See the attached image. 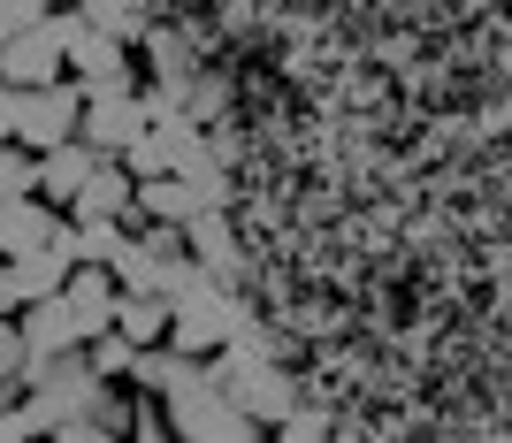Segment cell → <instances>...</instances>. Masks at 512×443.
Instances as JSON below:
<instances>
[{
	"label": "cell",
	"instance_id": "cell-1",
	"mask_svg": "<svg viewBox=\"0 0 512 443\" xmlns=\"http://www.w3.org/2000/svg\"><path fill=\"white\" fill-rule=\"evenodd\" d=\"M230 337H245V314H237V298L222 291V275H192L184 291L169 298V344L184 352H222Z\"/></svg>",
	"mask_w": 512,
	"mask_h": 443
},
{
	"label": "cell",
	"instance_id": "cell-2",
	"mask_svg": "<svg viewBox=\"0 0 512 443\" xmlns=\"http://www.w3.org/2000/svg\"><path fill=\"white\" fill-rule=\"evenodd\" d=\"M77 123H85V85H77V77L16 92V146L46 153V146H62V138H77Z\"/></svg>",
	"mask_w": 512,
	"mask_h": 443
},
{
	"label": "cell",
	"instance_id": "cell-3",
	"mask_svg": "<svg viewBox=\"0 0 512 443\" xmlns=\"http://www.w3.org/2000/svg\"><path fill=\"white\" fill-rule=\"evenodd\" d=\"M146 92L123 85V92H85V123H77V138L100 153H130L138 138H146Z\"/></svg>",
	"mask_w": 512,
	"mask_h": 443
},
{
	"label": "cell",
	"instance_id": "cell-4",
	"mask_svg": "<svg viewBox=\"0 0 512 443\" xmlns=\"http://www.w3.org/2000/svg\"><path fill=\"white\" fill-rule=\"evenodd\" d=\"M0 77H8L16 92L69 77V62H62V23L46 16V23H31V31H16V39H0Z\"/></svg>",
	"mask_w": 512,
	"mask_h": 443
},
{
	"label": "cell",
	"instance_id": "cell-5",
	"mask_svg": "<svg viewBox=\"0 0 512 443\" xmlns=\"http://www.w3.org/2000/svg\"><path fill=\"white\" fill-rule=\"evenodd\" d=\"M16 321H23L31 359H54V352H77V344H85V321H77V306H69L62 291H54V298H31Z\"/></svg>",
	"mask_w": 512,
	"mask_h": 443
},
{
	"label": "cell",
	"instance_id": "cell-6",
	"mask_svg": "<svg viewBox=\"0 0 512 443\" xmlns=\"http://www.w3.org/2000/svg\"><path fill=\"white\" fill-rule=\"evenodd\" d=\"M100 169V146H85V138H62V146L39 153V191L54 199V207H69L77 191H85V176Z\"/></svg>",
	"mask_w": 512,
	"mask_h": 443
},
{
	"label": "cell",
	"instance_id": "cell-7",
	"mask_svg": "<svg viewBox=\"0 0 512 443\" xmlns=\"http://www.w3.org/2000/svg\"><path fill=\"white\" fill-rule=\"evenodd\" d=\"M199 207H207V199L192 191V176L161 169V176H138V214H130V222H192Z\"/></svg>",
	"mask_w": 512,
	"mask_h": 443
},
{
	"label": "cell",
	"instance_id": "cell-8",
	"mask_svg": "<svg viewBox=\"0 0 512 443\" xmlns=\"http://www.w3.org/2000/svg\"><path fill=\"white\" fill-rule=\"evenodd\" d=\"M69 268L77 260L62 253V237L54 245H31V253H8V275H16V306H31V298H54L69 283Z\"/></svg>",
	"mask_w": 512,
	"mask_h": 443
},
{
	"label": "cell",
	"instance_id": "cell-9",
	"mask_svg": "<svg viewBox=\"0 0 512 443\" xmlns=\"http://www.w3.org/2000/svg\"><path fill=\"white\" fill-rule=\"evenodd\" d=\"M115 329H123L138 352H146V344H169V298L161 291H123L115 298Z\"/></svg>",
	"mask_w": 512,
	"mask_h": 443
},
{
	"label": "cell",
	"instance_id": "cell-10",
	"mask_svg": "<svg viewBox=\"0 0 512 443\" xmlns=\"http://www.w3.org/2000/svg\"><path fill=\"white\" fill-rule=\"evenodd\" d=\"M85 359H92V375H107V382H130V359H138V344H130L123 329H100V337L85 344Z\"/></svg>",
	"mask_w": 512,
	"mask_h": 443
},
{
	"label": "cell",
	"instance_id": "cell-11",
	"mask_svg": "<svg viewBox=\"0 0 512 443\" xmlns=\"http://www.w3.org/2000/svg\"><path fill=\"white\" fill-rule=\"evenodd\" d=\"M77 8H85V23L115 31V39H146V16H138L130 0H77Z\"/></svg>",
	"mask_w": 512,
	"mask_h": 443
},
{
	"label": "cell",
	"instance_id": "cell-12",
	"mask_svg": "<svg viewBox=\"0 0 512 443\" xmlns=\"http://www.w3.org/2000/svg\"><path fill=\"white\" fill-rule=\"evenodd\" d=\"M16 191H39V153L31 146H0V199H16Z\"/></svg>",
	"mask_w": 512,
	"mask_h": 443
},
{
	"label": "cell",
	"instance_id": "cell-13",
	"mask_svg": "<svg viewBox=\"0 0 512 443\" xmlns=\"http://www.w3.org/2000/svg\"><path fill=\"white\" fill-rule=\"evenodd\" d=\"M23 367H31V344H23V321L16 314H0V375L23 382Z\"/></svg>",
	"mask_w": 512,
	"mask_h": 443
},
{
	"label": "cell",
	"instance_id": "cell-14",
	"mask_svg": "<svg viewBox=\"0 0 512 443\" xmlns=\"http://www.w3.org/2000/svg\"><path fill=\"white\" fill-rule=\"evenodd\" d=\"M54 8L46 0H0V39H16V31H31V23H46Z\"/></svg>",
	"mask_w": 512,
	"mask_h": 443
},
{
	"label": "cell",
	"instance_id": "cell-15",
	"mask_svg": "<svg viewBox=\"0 0 512 443\" xmlns=\"http://www.w3.org/2000/svg\"><path fill=\"white\" fill-rule=\"evenodd\" d=\"M0 314H16V275H8V253H0Z\"/></svg>",
	"mask_w": 512,
	"mask_h": 443
}]
</instances>
